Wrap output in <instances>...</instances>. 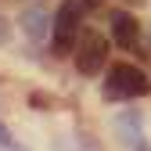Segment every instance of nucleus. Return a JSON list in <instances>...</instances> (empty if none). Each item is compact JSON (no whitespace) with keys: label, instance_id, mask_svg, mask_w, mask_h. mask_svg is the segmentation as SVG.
Segmentation results:
<instances>
[{"label":"nucleus","instance_id":"obj_1","mask_svg":"<svg viewBox=\"0 0 151 151\" xmlns=\"http://www.w3.org/2000/svg\"><path fill=\"white\" fill-rule=\"evenodd\" d=\"M104 93L108 97H119V101H137V97H147L151 93V79H147L144 68L129 65V61H119V65L108 68Z\"/></svg>","mask_w":151,"mask_h":151},{"label":"nucleus","instance_id":"obj_2","mask_svg":"<svg viewBox=\"0 0 151 151\" xmlns=\"http://www.w3.org/2000/svg\"><path fill=\"white\" fill-rule=\"evenodd\" d=\"M79 36H83V7L76 4V0H65V4L58 7V14H54L50 47L58 54H68V50H76Z\"/></svg>","mask_w":151,"mask_h":151},{"label":"nucleus","instance_id":"obj_3","mask_svg":"<svg viewBox=\"0 0 151 151\" xmlns=\"http://www.w3.org/2000/svg\"><path fill=\"white\" fill-rule=\"evenodd\" d=\"M72 61H76L79 76H101V68L108 61V40L101 32H83L76 50H72Z\"/></svg>","mask_w":151,"mask_h":151},{"label":"nucleus","instance_id":"obj_4","mask_svg":"<svg viewBox=\"0 0 151 151\" xmlns=\"http://www.w3.org/2000/svg\"><path fill=\"white\" fill-rule=\"evenodd\" d=\"M111 40H115L122 50H133L140 47V22L133 11H111Z\"/></svg>","mask_w":151,"mask_h":151},{"label":"nucleus","instance_id":"obj_5","mask_svg":"<svg viewBox=\"0 0 151 151\" xmlns=\"http://www.w3.org/2000/svg\"><path fill=\"white\" fill-rule=\"evenodd\" d=\"M22 25H25V36L32 43H43V40H50V32H54V18L47 11H40V7H29L22 14Z\"/></svg>","mask_w":151,"mask_h":151},{"label":"nucleus","instance_id":"obj_6","mask_svg":"<svg viewBox=\"0 0 151 151\" xmlns=\"http://www.w3.org/2000/svg\"><path fill=\"white\" fill-rule=\"evenodd\" d=\"M115 129H119V137H122V144L126 147H144V129H140V115L137 111H122L119 115V122H115Z\"/></svg>","mask_w":151,"mask_h":151},{"label":"nucleus","instance_id":"obj_7","mask_svg":"<svg viewBox=\"0 0 151 151\" xmlns=\"http://www.w3.org/2000/svg\"><path fill=\"white\" fill-rule=\"evenodd\" d=\"M0 147H4V151H14V144H11V133H7L4 126H0Z\"/></svg>","mask_w":151,"mask_h":151},{"label":"nucleus","instance_id":"obj_8","mask_svg":"<svg viewBox=\"0 0 151 151\" xmlns=\"http://www.w3.org/2000/svg\"><path fill=\"white\" fill-rule=\"evenodd\" d=\"M7 36H11V29H7V18L0 14V43H7Z\"/></svg>","mask_w":151,"mask_h":151},{"label":"nucleus","instance_id":"obj_9","mask_svg":"<svg viewBox=\"0 0 151 151\" xmlns=\"http://www.w3.org/2000/svg\"><path fill=\"white\" fill-rule=\"evenodd\" d=\"M133 4H144V0H133Z\"/></svg>","mask_w":151,"mask_h":151}]
</instances>
